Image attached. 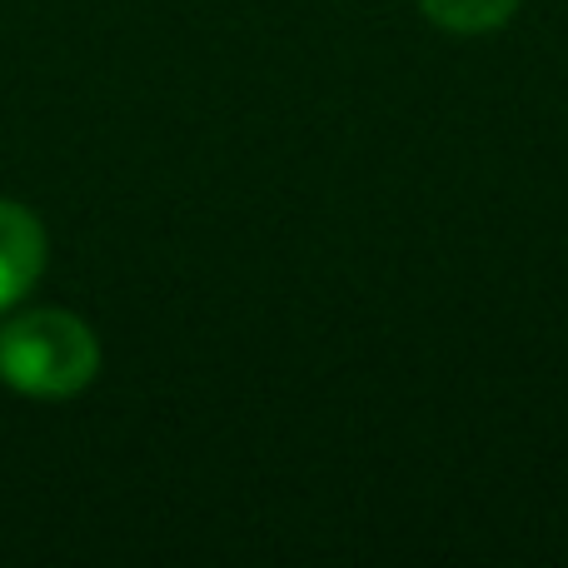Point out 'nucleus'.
<instances>
[{
  "instance_id": "obj_1",
  "label": "nucleus",
  "mask_w": 568,
  "mask_h": 568,
  "mask_svg": "<svg viewBox=\"0 0 568 568\" xmlns=\"http://www.w3.org/2000/svg\"><path fill=\"white\" fill-rule=\"evenodd\" d=\"M100 374V339L70 310H26L0 324V384L26 399H75Z\"/></svg>"
},
{
  "instance_id": "obj_2",
  "label": "nucleus",
  "mask_w": 568,
  "mask_h": 568,
  "mask_svg": "<svg viewBox=\"0 0 568 568\" xmlns=\"http://www.w3.org/2000/svg\"><path fill=\"white\" fill-rule=\"evenodd\" d=\"M50 235L20 200H0V314H10L45 275Z\"/></svg>"
},
{
  "instance_id": "obj_3",
  "label": "nucleus",
  "mask_w": 568,
  "mask_h": 568,
  "mask_svg": "<svg viewBox=\"0 0 568 568\" xmlns=\"http://www.w3.org/2000/svg\"><path fill=\"white\" fill-rule=\"evenodd\" d=\"M419 10L454 36H484V30L509 26L519 0H419Z\"/></svg>"
}]
</instances>
